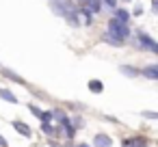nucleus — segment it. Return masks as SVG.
I'll return each instance as SVG.
<instances>
[{
  "instance_id": "nucleus-1",
  "label": "nucleus",
  "mask_w": 158,
  "mask_h": 147,
  "mask_svg": "<svg viewBox=\"0 0 158 147\" xmlns=\"http://www.w3.org/2000/svg\"><path fill=\"white\" fill-rule=\"evenodd\" d=\"M106 33H108L110 37L119 39L121 43H126V41L130 39V35H132L130 26H128V24H123V22H119V20H115V18H110V20H108V24H106Z\"/></svg>"
},
{
  "instance_id": "nucleus-2",
  "label": "nucleus",
  "mask_w": 158,
  "mask_h": 147,
  "mask_svg": "<svg viewBox=\"0 0 158 147\" xmlns=\"http://www.w3.org/2000/svg\"><path fill=\"white\" fill-rule=\"evenodd\" d=\"M48 5H50L52 13L59 15V18H65L67 13H76L78 11V5L74 2V0H50Z\"/></svg>"
},
{
  "instance_id": "nucleus-3",
  "label": "nucleus",
  "mask_w": 158,
  "mask_h": 147,
  "mask_svg": "<svg viewBox=\"0 0 158 147\" xmlns=\"http://www.w3.org/2000/svg\"><path fill=\"white\" fill-rule=\"evenodd\" d=\"M136 39H139V48L141 50H147L152 54H158V43L154 37H149L145 31H136Z\"/></svg>"
},
{
  "instance_id": "nucleus-4",
  "label": "nucleus",
  "mask_w": 158,
  "mask_h": 147,
  "mask_svg": "<svg viewBox=\"0 0 158 147\" xmlns=\"http://www.w3.org/2000/svg\"><path fill=\"white\" fill-rule=\"evenodd\" d=\"M139 76H145L147 80H158V65L152 63V65H147V67H141V69H139Z\"/></svg>"
},
{
  "instance_id": "nucleus-5",
  "label": "nucleus",
  "mask_w": 158,
  "mask_h": 147,
  "mask_svg": "<svg viewBox=\"0 0 158 147\" xmlns=\"http://www.w3.org/2000/svg\"><path fill=\"white\" fill-rule=\"evenodd\" d=\"M113 145V138L108 134H95L93 136V147H110Z\"/></svg>"
},
{
  "instance_id": "nucleus-6",
  "label": "nucleus",
  "mask_w": 158,
  "mask_h": 147,
  "mask_svg": "<svg viewBox=\"0 0 158 147\" xmlns=\"http://www.w3.org/2000/svg\"><path fill=\"white\" fill-rule=\"evenodd\" d=\"M121 145H123V147H147V138H143V136H132V138H126Z\"/></svg>"
},
{
  "instance_id": "nucleus-7",
  "label": "nucleus",
  "mask_w": 158,
  "mask_h": 147,
  "mask_svg": "<svg viewBox=\"0 0 158 147\" xmlns=\"http://www.w3.org/2000/svg\"><path fill=\"white\" fill-rule=\"evenodd\" d=\"M113 11H115V15H113L115 20H119V22H123V24L130 22V11H128V9H123V7H115Z\"/></svg>"
},
{
  "instance_id": "nucleus-8",
  "label": "nucleus",
  "mask_w": 158,
  "mask_h": 147,
  "mask_svg": "<svg viewBox=\"0 0 158 147\" xmlns=\"http://www.w3.org/2000/svg\"><path fill=\"white\" fill-rule=\"evenodd\" d=\"M13 128H15L22 136H26V138H31V134H33V130H31L24 121H20V119H15V121H13Z\"/></svg>"
},
{
  "instance_id": "nucleus-9",
  "label": "nucleus",
  "mask_w": 158,
  "mask_h": 147,
  "mask_svg": "<svg viewBox=\"0 0 158 147\" xmlns=\"http://www.w3.org/2000/svg\"><path fill=\"white\" fill-rule=\"evenodd\" d=\"M2 76H5V78H9V80H11V82H15V84H26V80H24L22 76H18L13 69H2Z\"/></svg>"
},
{
  "instance_id": "nucleus-10",
  "label": "nucleus",
  "mask_w": 158,
  "mask_h": 147,
  "mask_svg": "<svg viewBox=\"0 0 158 147\" xmlns=\"http://www.w3.org/2000/svg\"><path fill=\"white\" fill-rule=\"evenodd\" d=\"M119 71L123 76H128V78H139V69L132 67V65H119Z\"/></svg>"
},
{
  "instance_id": "nucleus-11",
  "label": "nucleus",
  "mask_w": 158,
  "mask_h": 147,
  "mask_svg": "<svg viewBox=\"0 0 158 147\" xmlns=\"http://www.w3.org/2000/svg\"><path fill=\"white\" fill-rule=\"evenodd\" d=\"M0 97H2L5 102H9V104H18V102H20V100H18L9 89H2V87H0Z\"/></svg>"
},
{
  "instance_id": "nucleus-12",
  "label": "nucleus",
  "mask_w": 158,
  "mask_h": 147,
  "mask_svg": "<svg viewBox=\"0 0 158 147\" xmlns=\"http://www.w3.org/2000/svg\"><path fill=\"white\" fill-rule=\"evenodd\" d=\"M41 130H44L48 136H56V134L61 132V128H59V125H52L50 121H48V123H41Z\"/></svg>"
},
{
  "instance_id": "nucleus-13",
  "label": "nucleus",
  "mask_w": 158,
  "mask_h": 147,
  "mask_svg": "<svg viewBox=\"0 0 158 147\" xmlns=\"http://www.w3.org/2000/svg\"><path fill=\"white\" fill-rule=\"evenodd\" d=\"M102 7H104L102 0H89V2H87V9H89L93 15H95V13H102Z\"/></svg>"
},
{
  "instance_id": "nucleus-14",
  "label": "nucleus",
  "mask_w": 158,
  "mask_h": 147,
  "mask_svg": "<svg viewBox=\"0 0 158 147\" xmlns=\"http://www.w3.org/2000/svg\"><path fill=\"white\" fill-rule=\"evenodd\" d=\"M102 41H106V43H108V46H113V48H121V46H123V43H121L119 39H115V37H110L108 33H104V35H102Z\"/></svg>"
},
{
  "instance_id": "nucleus-15",
  "label": "nucleus",
  "mask_w": 158,
  "mask_h": 147,
  "mask_svg": "<svg viewBox=\"0 0 158 147\" xmlns=\"http://www.w3.org/2000/svg\"><path fill=\"white\" fill-rule=\"evenodd\" d=\"M87 87H89V91H93V93H102V91H104V84H102L100 80H89Z\"/></svg>"
},
{
  "instance_id": "nucleus-16",
  "label": "nucleus",
  "mask_w": 158,
  "mask_h": 147,
  "mask_svg": "<svg viewBox=\"0 0 158 147\" xmlns=\"http://www.w3.org/2000/svg\"><path fill=\"white\" fill-rule=\"evenodd\" d=\"M145 13V9H143V5H134V9L130 11V18H141Z\"/></svg>"
},
{
  "instance_id": "nucleus-17",
  "label": "nucleus",
  "mask_w": 158,
  "mask_h": 147,
  "mask_svg": "<svg viewBox=\"0 0 158 147\" xmlns=\"http://www.w3.org/2000/svg\"><path fill=\"white\" fill-rule=\"evenodd\" d=\"M39 119H41L44 123H48V121H54V119H52V110H41Z\"/></svg>"
},
{
  "instance_id": "nucleus-18",
  "label": "nucleus",
  "mask_w": 158,
  "mask_h": 147,
  "mask_svg": "<svg viewBox=\"0 0 158 147\" xmlns=\"http://www.w3.org/2000/svg\"><path fill=\"white\" fill-rule=\"evenodd\" d=\"M65 128V134H67V138H74V134H76V128L69 123V125H63Z\"/></svg>"
},
{
  "instance_id": "nucleus-19",
  "label": "nucleus",
  "mask_w": 158,
  "mask_h": 147,
  "mask_svg": "<svg viewBox=\"0 0 158 147\" xmlns=\"http://www.w3.org/2000/svg\"><path fill=\"white\" fill-rule=\"evenodd\" d=\"M141 117H145V119H158V112H154V110H145V112H141Z\"/></svg>"
},
{
  "instance_id": "nucleus-20",
  "label": "nucleus",
  "mask_w": 158,
  "mask_h": 147,
  "mask_svg": "<svg viewBox=\"0 0 158 147\" xmlns=\"http://www.w3.org/2000/svg\"><path fill=\"white\" fill-rule=\"evenodd\" d=\"M102 5H106L108 9H115V7L119 5V0H102Z\"/></svg>"
},
{
  "instance_id": "nucleus-21",
  "label": "nucleus",
  "mask_w": 158,
  "mask_h": 147,
  "mask_svg": "<svg viewBox=\"0 0 158 147\" xmlns=\"http://www.w3.org/2000/svg\"><path fill=\"white\" fill-rule=\"evenodd\" d=\"M28 110H31L35 117H39V115H41V108H39V106H35V104H28Z\"/></svg>"
},
{
  "instance_id": "nucleus-22",
  "label": "nucleus",
  "mask_w": 158,
  "mask_h": 147,
  "mask_svg": "<svg viewBox=\"0 0 158 147\" xmlns=\"http://www.w3.org/2000/svg\"><path fill=\"white\" fill-rule=\"evenodd\" d=\"M152 11L158 13V0H152Z\"/></svg>"
},
{
  "instance_id": "nucleus-23",
  "label": "nucleus",
  "mask_w": 158,
  "mask_h": 147,
  "mask_svg": "<svg viewBox=\"0 0 158 147\" xmlns=\"http://www.w3.org/2000/svg\"><path fill=\"white\" fill-rule=\"evenodd\" d=\"M0 147H9V143H7V138H5V136H0Z\"/></svg>"
},
{
  "instance_id": "nucleus-24",
  "label": "nucleus",
  "mask_w": 158,
  "mask_h": 147,
  "mask_svg": "<svg viewBox=\"0 0 158 147\" xmlns=\"http://www.w3.org/2000/svg\"><path fill=\"white\" fill-rule=\"evenodd\" d=\"M121 2H123V5H128V2H132V0H121Z\"/></svg>"
},
{
  "instance_id": "nucleus-25",
  "label": "nucleus",
  "mask_w": 158,
  "mask_h": 147,
  "mask_svg": "<svg viewBox=\"0 0 158 147\" xmlns=\"http://www.w3.org/2000/svg\"><path fill=\"white\" fill-rule=\"evenodd\" d=\"M78 147H89V145H87V143H82V145H78Z\"/></svg>"
},
{
  "instance_id": "nucleus-26",
  "label": "nucleus",
  "mask_w": 158,
  "mask_h": 147,
  "mask_svg": "<svg viewBox=\"0 0 158 147\" xmlns=\"http://www.w3.org/2000/svg\"><path fill=\"white\" fill-rule=\"evenodd\" d=\"M80 2H82V5H87V2H89V0H80Z\"/></svg>"
}]
</instances>
